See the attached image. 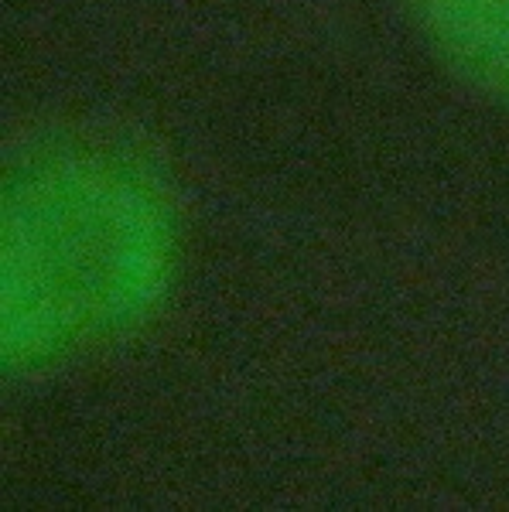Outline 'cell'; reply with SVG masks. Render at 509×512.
<instances>
[{"instance_id":"6da1fadb","label":"cell","mask_w":509,"mask_h":512,"mask_svg":"<svg viewBox=\"0 0 509 512\" xmlns=\"http://www.w3.org/2000/svg\"><path fill=\"white\" fill-rule=\"evenodd\" d=\"M182 267V212L158 164L113 137L55 134L4 185V352L48 373L158 315Z\"/></svg>"},{"instance_id":"7a4b0ae2","label":"cell","mask_w":509,"mask_h":512,"mask_svg":"<svg viewBox=\"0 0 509 512\" xmlns=\"http://www.w3.org/2000/svg\"><path fill=\"white\" fill-rule=\"evenodd\" d=\"M414 18L451 76L509 110V0H414Z\"/></svg>"}]
</instances>
